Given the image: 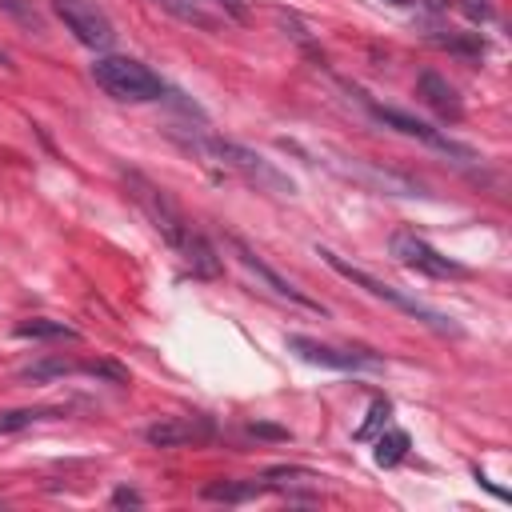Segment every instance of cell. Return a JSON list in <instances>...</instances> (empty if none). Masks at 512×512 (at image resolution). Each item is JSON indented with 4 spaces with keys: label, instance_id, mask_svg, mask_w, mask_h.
I'll return each instance as SVG.
<instances>
[{
    "label": "cell",
    "instance_id": "obj_1",
    "mask_svg": "<svg viewBox=\"0 0 512 512\" xmlns=\"http://www.w3.org/2000/svg\"><path fill=\"white\" fill-rule=\"evenodd\" d=\"M320 256H324V264L336 272V276H344L348 284H356V288H364L368 296H376V300H384V304H392V308H400L404 316H412L416 324H424V328H432V332H440V336H460V324L452 320V316H444L440 308H432V304H424L420 296H412V292H404V288H396V284H388V280H376L372 272H364V268H356L352 260H344L340 252H332V248H316Z\"/></svg>",
    "mask_w": 512,
    "mask_h": 512
},
{
    "label": "cell",
    "instance_id": "obj_2",
    "mask_svg": "<svg viewBox=\"0 0 512 512\" xmlns=\"http://www.w3.org/2000/svg\"><path fill=\"white\" fill-rule=\"evenodd\" d=\"M92 80L108 96L128 100V104H148V100H160L164 96V80L148 64H140L132 56H96Z\"/></svg>",
    "mask_w": 512,
    "mask_h": 512
},
{
    "label": "cell",
    "instance_id": "obj_3",
    "mask_svg": "<svg viewBox=\"0 0 512 512\" xmlns=\"http://www.w3.org/2000/svg\"><path fill=\"white\" fill-rule=\"evenodd\" d=\"M200 148H204L208 156H216L224 168L240 172L248 184H256V192H272V196H292V192H296V184H292L276 164H268L264 156H256L252 148H244V144H236V140H204Z\"/></svg>",
    "mask_w": 512,
    "mask_h": 512
},
{
    "label": "cell",
    "instance_id": "obj_4",
    "mask_svg": "<svg viewBox=\"0 0 512 512\" xmlns=\"http://www.w3.org/2000/svg\"><path fill=\"white\" fill-rule=\"evenodd\" d=\"M124 184H128V192H132V200L140 204V212L152 220V228L168 240V248H176L180 252V244L188 240V232H192V224L184 220V212L172 204V196L160 188V184H152L148 176H140V172H124Z\"/></svg>",
    "mask_w": 512,
    "mask_h": 512
},
{
    "label": "cell",
    "instance_id": "obj_5",
    "mask_svg": "<svg viewBox=\"0 0 512 512\" xmlns=\"http://www.w3.org/2000/svg\"><path fill=\"white\" fill-rule=\"evenodd\" d=\"M224 244L232 248V256L240 260V268H244L260 288H268L276 300H288V304H296V308H308V312H320V316H324V304H320V300H312L308 292H300L288 276H280V272H276V268H272V264H268V260H264V256H260L244 236L228 232V236H224Z\"/></svg>",
    "mask_w": 512,
    "mask_h": 512
},
{
    "label": "cell",
    "instance_id": "obj_6",
    "mask_svg": "<svg viewBox=\"0 0 512 512\" xmlns=\"http://www.w3.org/2000/svg\"><path fill=\"white\" fill-rule=\"evenodd\" d=\"M52 12L76 36V44H84L92 52H104L116 44V24L108 20V12L96 0H52Z\"/></svg>",
    "mask_w": 512,
    "mask_h": 512
},
{
    "label": "cell",
    "instance_id": "obj_7",
    "mask_svg": "<svg viewBox=\"0 0 512 512\" xmlns=\"http://www.w3.org/2000/svg\"><path fill=\"white\" fill-rule=\"evenodd\" d=\"M360 100L368 104V112H372L384 128H392V132H400V136H412V140H420V144H428V148H436V152H448V156L472 160V148L456 144L452 136L436 132L432 124H424V120H416V116H408V112H400V108H392V104H380V100H372V96H360Z\"/></svg>",
    "mask_w": 512,
    "mask_h": 512
},
{
    "label": "cell",
    "instance_id": "obj_8",
    "mask_svg": "<svg viewBox=\"0 0 512 512\" xmlns=\"http://www.w3.org/2000/svg\"><path fill=\"white\" fill-rule=\"evenodd\" d=\"M288 352H296L300 360L308 364H320V368H336V372H364V368H384L380 356L364 352V348H336V344H320L312 336H284Z\"/></svg>",
    "mask_w": 512,
    "mask_h": 512
},
{
    "label": "cell",
    "instance_id": "obj_9",
    "mask_svg": "<svg viewBox=\"0 0 512 512\" xmlns=\"http://www.w3.org/2000/svg\"><path fill=\"white\" fill-rule=\"evenodd\" d=\"M388 252L404 264V268H412V272H424V276H436V280H448V276H464V268L456 264V260H448V256H440L428 240H420L416 232H392L388 236Z\"/></svg>",
    "mask_w": 512,
    "mask_h": 512
},
{
    "label": "cell",
    "instance_id": "obj_10",
    "mask_svg": "<svg viewBox=\"0 0 512 512\" xmlns=\"http://www.w3.org/2000/svg\"><path fill=\"white\" fill-rule=\"evenodd\" d=\"M164 4L172 16H180L184 24L196 28H224V24H244V0H156Z\"/></svg>",
    "mask_w": 512,
    "mask_h": 512
},
{
    "label": "cell",
    "instance_id": "obj_11",
    "mask_svg": "<svg viewBox=\"0 0 512 512\" xmlns=\"http://www.w3.org/2000/svg\"><path fill=\"white\" fill-rule=\"evenodd\" d=\"M208 436H212L208 416H164V420L144 428V440L152 448H184V444H200Z\"/></svg>",
    "mask_w": 512,
    "mask_h": 512
},
{
    "label": "cell",
    "instance_id": "obj_12",
    "mask_svg": "<svg viewBox=\"0 0 512 512\" xmlns=\"http://www.w3.org/2000/svg\"><path fill=\"white\" fill-rule=\"evenodd\" d=\"M416 92H420V100L440 116V120H464V104H460V96H456V88L440 76V72H420V80H416Z\"/></svg>",
    "mask_w": 512,
    "mask_h": 512
},
{
    "label": "cell",
    "instance_id": "obj_13",
    "mask_svg": "<svg viewBox=\"0 0 512 512\" xmlns=\"http://www.w3.org/2000/svg\"><path fill=\"white\" fill-rule=\"evenodd\" d=\"M180 260H184V268H188L192 276H204V280L220 276V256L212 252V244H208L200 232H188V240L180 244Z\"/></svg>",
    "mask_w": 512,
    "mask_h": 512
},
{
    "label": "cell",
    "instance_id": "obj_14",
    "mask_svg": "<svg viewBox=\"0 0 512 512\" xmlns=\"http://www.w3.org/2000/svg\"><path fill=\"white\" fill-rule=\"evenodd\" d=\"M268 484H256V480H212L204 484V500H224V504H244V500H256Z\"/></svg>",
    "mask_w": 512,
    "mask_h": 512
},
{
    "label": "cell",
    "instance_id": "obj_15",
    "mask_svg": "<svg viewBox=\"0 0 512 512\" xmlns=\"http://www.w3.org/2000/svg\"><path fill=\"white\" fill-rule=\"evenodd\" d=\"M16 336H20V340H76L80 332H76L72 324H64V320H44V316H36V320H20V324H16Z\"/></svg>",
    "mask_w": 512,
    "mask_h": 512
},
{
    "label": "cell",
    "instance_id": "obj_16",
    "mask_svg": "<svg viewBox=\"0 0 512 512\" xmlns=\"http://www.w3.org/2000/svg\"><path fill=\"white\" fill-rule=\"evenodd\" d=\"M404 452H408V432H400V428H392L388 436H380V440H376V464H380V468L400 464V460H404Z\"/></svg>",
    "mask_w": 512,
    "mask_h": 512
},
{
    "label": "cell",
    "instance_id": "obj_17",
    "mask_svg": "<svg viewBox=\"0 0 512 512\" xmlns=\"http://www.w3.org/2000/svg\"><path fill=\"white\" fill-rule=\"evenodd\" d=\"M0 12H8L12 20H20L28 32H44V20H40V12L32 8V0H0Z\"/></svg>",
    "mask_w": 512,
    "mask_h": 512
},
{
    "label": "cell",
    "instance_id": "obj_18",
    "mask_svg": "<svg viewBox=\"0 0 512 512\" xmlns=\"http://www.w3.org/2000/svg\"><path fill=\"white\" fill-rule=\"evenodd\" d=\"M44 416H52V412H44V408H12V412H0V436L4 432H20V428H28V424H36Z\"/></svg>",
    "mask_w": 512,
    "mask_h": 512
},
{
    "label": "cell",
    "instance_id": "obj_19",
    "mask_svg": "<svg viewBox=\"0 0 512 512\" xmlns=\"http://www.w3.org/2000/svg\"><path fill=\"white\" fill-rule=\"evenodd\" d=\"M68 372H72V364H64V360H40V364L24 368L20 376L24 380H48V376H68Z\"/></svg>",
    "mask_w": 512,
    "mask_h": 512
},
{
    "label": "cell",
    "instance_id": "obj_20",
    "mask_svg": "<svg viewBox=\"0 0 512 512\" xmlns=\"http://www.w3.org/2000/svg\"><path fill=\"white\" fill-rule=\"evenodd\" d=\"M384 420H388V400H372V408H368V420H364V424H360L352 436H356V440H368V436H372V432H376Z\"/></svg>",
    "mask_w": 512,
    "mask_h": 512
},
{
    "label": "cell",
    "instance_id": "obj_21",
    "mask_svg": "<svg viewBox=\"0 0 512 512\" xmlns=\"http://www.w3.org/2000/svg\"><path fill=\"white\" fill-rule=\"evenodd\" d=\"M464 12H468L472 20H488V16H492V8H488V0H464Z\"/></svg>",
    "mask_w": 512,
    "mask_h": 512
},
{
    "label": "cell",
    "instance_id": "obj_22",
    "mask_svg": "<svg viewBox=\"0 0 512 512\" xmlns=\"http://www.w3.org/2000/svg\"><path fill=\"white\" fill-rule=\"evenodd\" d=\"M112 504H140V492H128V488H116Z\"/></svg>",
    "mask_w": 512,
    "mask_h": 512
}]
</instances>
